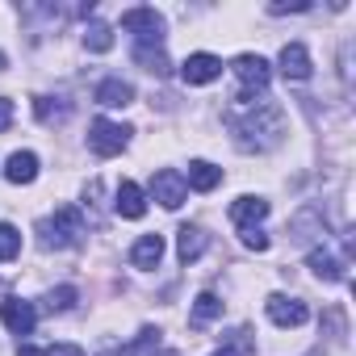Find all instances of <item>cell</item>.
<instances>
[{"instance_id":"7a4b0ae2","label":"cell","mask_w":356,"mask_h":356,"mask_svg":"<svg viewBox=\"0 0 356 356\" xmlns=\"http://www.w3.org/2000/svg\"><path fill=\"white\" fill-rule=\"evenodd\" d=\"M84 214L76 210V206H59L51 218H42L38 222V235H42V248H76L80 239H84Z\"/></svg>"},{"instance_id":"5b68a950","label":"cell","mask_w":356,"mask_h":356,"mask_svg":"<svg viewBox=\"0 0 356 356\" xmlns=\"http://www.w3.org/2000/svg\"><path fill=\"white\" fill-rule=\"evenodd\" d=\"M231 72H235V80L243 84L248 97H264V88H268V80H273V67H268L264 55H239V59L231 63Z\"/></svg>"},{"instance_id":"f546056e","label":"cell","mask_w":356,"mask_h":356,"mask_svg":"<svg viewBox=\"0 0 356 356\" xmlns=\"http://www.w3.org/2000/svg\"><path fill=\"white\" fill-rule=\"evenodd\" d=\"M214 356H239V352H235V348H218Z\"/></svg>"},{"instance_id":"cb8c5ba5","label":"cell","mask_w":356,"mask_h":356,"mask_svg":"<svg viewBox=\"0 0 356 356\" xmlns=\"http://www.w3.org/2000/svg\"><path fill=\"white\" fill-rule=\"evenodd\" d=\"M22 252V231L13 222H0V260H17Z\"/></svg>"},{"instance_id":"7402d4cb","label":"cell","mask_w":356,"mask_h":356,"mask_svg":"<svg viewBox=\"0 0 356 356\" xmlns=\"http://www.w3.org/2000/svg\"><path fill=\"white\" fill-rule=\"evenodd\" d=\"M222 314V302L214 298V293H197V302H193V327H206V323H214Z\"/></svg>"},{"instance_id":"d4e9b609","label":"cell","mask_w":356,"mask_h":356,"mask_svg":"<svg viewBox=\"0 0 356 356\" xmlns=\"http://www.w3.org/2000/svg\"><path fill=\"white\" fill-rule=\"evenodd\" d=\"M72 306H76V289L72 285H59V289L47 293V310H72Z\"/></svg>"},{"instance_id":"83f0119b","label":"cell","mask_w":356,"mask_h":356,"mask_svg":"<svg viewBox=\"0 0 356 356\" xmlns=\"http://www.w3.org/2000/svg\"><path fill=\"white\" fill-rule=\"evenodd\" d=\"M42 356H84V348H76V343H51Z\"/></svg>"},{"instance_id":"5bb4252c","label":"cell","mask_w":356,"mask_h":356,"mask_svg":"<svg viewBox=\"0 0 356 356\" xmlns=\"http://www.w3.org/2000/svg\"><path fill=\"white\" fill-rule=\"evenodd\" d=\"M5 176L13 185H34L38 181V155L34 151H13L5 159Z\"/></svg>"},{"instance_id":"ba28073f","label":"cell","mask_w":356,"mask_h":356,"mask_svg":"<svg viewBox=\"0 0 356 356\" xmlns=\"http://www.w3.org/2000/svg\"><path fill=\"white\" fill-rule=\"evenodd\" d=\"M264 310H268V318H273L277 327H302V323L310 318L306 302H298V298H285V293H273V298L264 302Z\"/></svg>"},{"instance_id":"7c38bea8","label":"cell","mask_w":356,"mask_h":356,"mask_svg":"<svg viewBox=\"0 0 356 356\" xmlns=\"http://www.w3.org/2000/svg\"><path fill=\"white\" fill-rule=\"evenodd\" d=\"M130 101H134V84H126L122 76H109V80L97 84V105H105V109H126Z\"/></svg>"},{"instance_id":"9a60e30c","label":"cell","mask_w":356,"mask_h":356,"mask_svg":"<svg viewBox=\"0 0 356 356\" xmlns=\"http://www.w3.org/2000/svg\"><path fill=\"white\" fill-rule=\"evenodd\" d=\"M185 185L197 189V193H210V189L222 185V168H214L210 159H193V163H189V176H185Z\"/></svg>"},{"instance_id":"f1b7e54d","label":"cell","mask_w":356,"mask_h":356,"mask_svg":"<svg viewBox=\"0 0 356 356\" xmlns=\"http://www.w3.org/2000/svg\"><path fill=\"white\" fill-rule=\"evenodd\" d=\"M13 126V101L9 97H0V134H5Z\"/></svg>"},{"instance_id":"603a6c76","label":"cell","mask_w":356,"mask_h":356,"mask_svg":"<svg viewBox=\"0 0 356 356\" xmlns=\"http://www.w3.org/2000/svg\"><path fill=\"white\" fill-rule=\"evenodd\" d=\"M151 343H159V331H155V327H143L134 343H122V348H109V352H101V356H134V352H143V348H151Z\"/></svg>"},{"instance_id":"ffe728a7","label":"cell","mask_w":356,"mask_h":356,"mask_svg":"<svg viewBox=\"0 0 356 356\" xmlns=\"http://www.w3.org/2000/svg\"><path fill=\"white\" fill-rule=\"evenodd\" d=\"M134 59H138V63H143V72H151V76H168V72H172V63H168L163 47H134Z\"/></svg>"},{"instance_id":"30bf717a","label":"cell","mask_w":356,"mask_h":356,"mask_svg":"<svg viewBox=\"0 0 356 356\" xmlns=\"http://www.w3.org/2000/svg\"><path fill=\"white\" fill-rule=\"evenodd\" d=\"M264 218H268V202L264 197H239V202H231V222L239 231H260Z\"/></svg>"},{"instance_id":"44dd1931","label":"cell","mask_w":356,"mask_h":356,"mask_svg":"<svg viewBox=\"0 0 356 356\" xmlns=\"http://www.w3.org/2000/svg\"><path fill=\"white\" fill-rule=\"evenodd\" d=\"M67 113H72V105H67L63 97H38V101H34V118L47 122V126H51V122H63Z\"/></svg>"},{"instance_id":"3957f363","label":"cell","mask_w":356,"mask_h":356,"mask_svg":"<svg viewBox=\"0 0 356 356\" xmlns=\"http://www.w3.org/2000/svg\"><path fill=\"white\" fill-rule=\"evenodd\" d=\"M122 30L134 34V47H163V17L147 5L122 13Z\"/></svg>"},{"instance_id":"1f68e13d","label":"cell","mask_w":356,"mask_h":356,"mask_svg":"<svg viewBox=\"0 0 356 356\" xmlns=\"http://www.w3.org/2000/svg\"><path fill=\"white\" fill-rule=\"evenodd\" d=\"M163 356H176V352H163Z\"/></svg>"},{"instance_id":"d6986e66","label":"cell","mask_w":356,"mask_h":356,"mask_svg":"<svg viewBox=\"0 0 356 356\" xmlns=\"http://www.w3.org/2000/svg\"><path fill=\"white\" fill-rule=\"evenodd\" d=\"M109 47H113V30H109L105 22H88V26H84V51L105 55Z\"/></svg>"},{"instance_id":"4dcf8cb0","label":"cell","mask_w":356,"mask_h":356,"mask_svg":"<svg viewBox=\"0 0 356 356\" xmlns=\"http://www.w3.org/2000/svg\"><path fill=\"white\" fill-rule=\"evenodd\" d=\"M0 72H5V51H0Z\"/></svg>"},{"instance_id":"e0dca14e","label":"cell","mask_w":356,"mask_h":356,"mask_svg":"<svg viewBox=\"0 0 356 356\" xmlns=\"http://www.w3.org/2000/svg\"><path fill=\"white\" fill-rule=\"evenodd\" d=\"M206 243H210V239H206L202 227H181V235H176V256H181L185 264H193V260L206 252Z\"/></svg>"},{"instance_id":"484cf974","label":"cell","mask_w":356,"mask_h":356,"mask_svg":"<svg viewBox=\"0 0 356 356\" xmlns=\"http://www.w3.org/2000/svg\"><path fill=\"white\" fill-rule=\"evenodd\" d=\"M243 235V248H252V252H268V235L264 231H239Z\"/></svg>"},{"instance_id":"4316f807","label":"cell","mask_w":356,"mask_h":356,"mask_svg":"<svg viewBox=\"0 0 356 356\" xmlns=\"http://www.w3.org/2000/svg\"><path fill=\"white\" fill-rule=\"evenodd\" d=\"M310 9V0H289V5H268V13L273 17H281V13H306Z\"/></svg>"},{"instance_id":"8992f818","label":"cell","mask_w":356,"mask_h":356,"mask_svg":"<svg viewBox=\"0 0 356 356\" xmlns=\"http://www.w3.org/2000/svg\"><path fill=\"white\" fill-rule=\"evenodd\" d=\"M151 197L163 206V210H181L185 197H189V185H185V176L176 172V168H159L151 176Z\"/></svg>"},{"instance_id":"4fadbf2b","label":"cell","mask_w":356,"mask_h":356,"mask_svg":"<svg viewBox=\"0 0 356 356\" xmlns=\"http://www.w3.org/2000/svg\"><path fill=\"white\" fill-rule=\"evenodd\" d=\"M113 210H118L122 218H143V214H147V193H143L134 181H122L118 193H113Z\"/></svg>"},{"instance_id":"2e32d148","label":"cell","mask_w":356,"mask_h":356,"mask_svg":"<svg viewBox=\"0 0 356 356\" xmlns=\"http://www.w3.org/2000/svg\"><path fill=\"white\" fill-rule=\"evenodd\" d=\"M159 260H163V235H143L130 248V264L134 268H159Z\"/></svg>"},{"instance_id":"ac0fdd59","label":"cell","mask_w":356,"mask_h":356,"mask_svg":"<svg viewBox=\"0 0 356 356\" xmlns=\"http://www.w3.org/2000/svg\"><path fill=\"white\" fill-rule=\"evenodd\" d=\"M310 268H314L318 281H343V264H339L327 248H314V252H310Z\"/></svg>"},{"instance_id":"6da1fadb","label":"cell","mask_w":356,"mask_h":356,"mask_svg":"<svg viewBox=\"0 0 356 356\" xmlns=\"http://www.w3.org/2000/svg\"><path fill=\"white\" fill-rule=\"evenodd\" d=\"M227 122L235 130L239 151H273L285 138V109L268 97H248L239 92L227 109Z\"/></svg>"},{"instance_id":"9c48e42d","label":"cell","mask_w":356,"mask_h":356,"mask_svg":"<svg viewBox=\"0 0 356 356\" xmlns=\"http://www.w3.org/2000/svg\"><path fill=\"white\" fill-rule=\"evenodd\" d=\"M0 318H5V327H9L13 335H30L34 323H38V310H34V302L9 298V302H0Z\"/></svg>"},{"instance_id":"277c9868","label":"cell","mask_w":356,"mask_h":356,"mask_svg":"<svg viewBox=\"0 0 356 356\" xmlns=\"http://www.w3.org/2000/svg\"><path fill=\"white\" fill-rule=\"evenodd\" d=\"M130 134H134V130H130L126 122L97 118V122H92V130H88V147H92L97 155H105V159H109V155H122V151H126Z\"/></svg>"},{"instance_id":"8fae6325","label":"cell","mask_w":356,"mask_h":356,"mask_svg":"<svg viewBox=\"0 0 356 356\" xmlns=\"http://www.w3.org/2000/svg\"><path fill=\"white\" fill-rule=\"evenodd\" d=\"M277 67H281L285 80H310V51H306L302 42H285Z\"/></svg>"},{"instance_id":"52a82bcc","label":"cell","mask_w":356,"mask_h":356,"mask_svg":"<svg viewBox=\"0 0 356 356\" xmlns=\"http://www.w3.org/2000/svg\"><path fill=\"white\" fill-rule=\"evenodd\" d=\"M218 76H222V59L210 55V51H197V55H189L181 63V80L185 84H214Z\"/></svg>"}]
</instances>
